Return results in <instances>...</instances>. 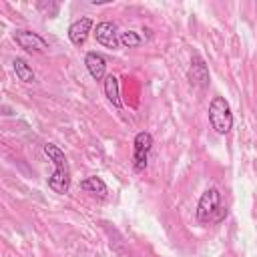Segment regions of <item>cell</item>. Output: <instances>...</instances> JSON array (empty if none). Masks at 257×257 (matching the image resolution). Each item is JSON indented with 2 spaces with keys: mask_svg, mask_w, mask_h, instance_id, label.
Here are the masks:
<instances>
[{
  "mask_svg": "<svg viewBox=\"0 0 257 257\" xmlns=\"http://www.w3.org/2000/svg\"><path fill=\"white\" fill-rule=\"evenodd\" d=\"M12 70H14V74L18 76V80H22V82H26V84H30V82L36 80V74H34L32 66H30L24 58H14V60H12Z\"/></svg>",
  "mask_w": 257,
  "mask_h": 257,
  "instance_id": "12",
  "label": "cell"
},
{
  "mask_svg": "<svg viewBox=\"0 0 257 257\" xmlns=\"http://www.w3.org/2000/svg\"><path fill=\"white\" fill-rule=\"evenodd\" d=\"M151 151H153V135L147 131L137 133V137L133 141V167L137 173L147 169Z\"/></svg>",
  "mask_w": 257,
  "mask_h": 257,
  "instance_id": "4",
  "label": "cell"
},
{
  "mask_svg": "<svg viewBox=\"0 0 257 257\" xmlns=\"http://www.w3.org/2000/svg\"><path fill=\"white\" fill-rule=\"evenodd\" d=\"M227 211L221 207V193L217 187H209L197 203V221L199 223H219L223 221Z\"/></svg>",
  "mask_w": 257,
  "mask_h": 257,
  "instance_id": "2",
  "label": "cell"
},
{
  "mask_svg": "<svg viewBox=\"0 0 257 257\" xmlns=\"http://www.w3.org/2000/svg\"><path fill=\"white\" fill-rule=\"evenodd\" d=\"M209 124L219 135H227L233 128V112L225 96H213L209 102Z\"/></svg>",
  "mask_w": 257,
  "mask_h": 257,
  "instance_id": "3",
  "label": "cell"
},
{
  "mask_svg": "<svg viewBox=\"0 0 257 257\" xmlns=\"http://www.w3.org/2000/svg\"><path fill=\"white\" fill-rule=\"evenodd\" d=\"M104 86V96L108 98V102L114 108H122V100H120V86H118V78L114 74H106V78L102 80Z\"/></svg>",
  "mask_w": 257,
  "mask_h": 257,
  "instance_id": "10",
  "label": "cell"
},
{
  "mask_svg": "<svg viewBox=\"0 0 257 257\" xmlns=\"http://www.w3.org/2000/svg\"><path fill=\"white\" fill-rule=\"evenodd\" d=\"M84 66H86L88 74H90L94 80H104V78H106V60H104V56H102L100 52H94V50L86 52V56H84Z\"/></svg>",
  "mask_w": 257,
  "mask_h": 257,
  "instance_id": "9",
  "label": "cell"
},
{
  "mask_svg": "<svg viewBox=\"0 0 257 257\" xmlns=\"http://www.w3.org/2000/svg\"><path fill=\"white\" fill-rule=\"evenodd\" d=\"M80 189H82L84 193H90V195L100 197V199H104V197H106V193H108L106 183H104L100 177H96V175L86 177L84 181H80Z\"/></svg>",
  "mask_w": 257,
  "mask_h": 257,
  "instance_id": "11",
  "label": "cell"
},
{
  "mask_svg": "<svg viewBox=\"0 0 257 257\" xmlns=\"http://www.w3.org/2000/svg\"><path fill=\"white\" fill-rule=\"evenodd\" d=\"M187 78H189L191 84H195V86H199V88H207V86H209V82H211L209 68H207L205 60H203L199 54H195V56L191 58V66H189V70H187Z\"/></svg>",
  "mask_w": 257,
  "mask_h": 257,
  "instance_id": "6",
  "label": "cell"
},
{
  "mask_svg": "<svg viewBox=\"0 0 257 257\" xmlns=\"http://www.w3.org/2000/svg\"><path fill=\"white\" fill-rule=\"evenodd\" d=\"M92 32V18L88 16H82L78 20H74L70 26H68V40L74 44V46H82L88 38V34Z\"/></svg>",
  "mask_w": 257,
  "mask_h": 257,
  "instance_id": "8",
  "label": "cell"
},
{
  "mask_svg": "<svg viewBox=\"0 0 257 257\" xmlns=\"http://www.w3.org/2000/svg\"><path fill=\"white\" fill-rule=\"evenodd\" d=\"M94 36H96V42L98 44H102L104 48H110V50H114V48H118V44H120V40H118V32H116V24L114 22H98L96 24V28H94Z\"/></svg>",
  "mask_w": 257,
  "mask_h": 257,
  "instance_id": "7",
  "label": "cell"
},
{
  "mask_svg": "<svg viewBox=\"0 0 257 257\" xmlns=\"http://www.w3.org/2000/svg\"><path fill=\"white\" fill-rule=\"evenodd\" d=\"M44 155H46L48 161L54 165V171H52V175H50L48 181H46L48 187H50L54 193H58V195L68 193V189H70V167H68V161H66L64 153H62L56 145L46 143V145H44Z\"/></svg>",
  "mask_w": 257,
  "mask_h": 257,
  "instance_id": "1",
  "label": "cell"
},
{
  "mask_svg": "<svg viewBox=\"0 0 257 257\" xmlns=\"http://www.w3.org/2000/svg\"><path fill=\"white\" fill-rule=\"evenodd\" d=\"M14 40L20 48H24L26 52H36V54H42L48 50V42L38 34V32H32V30H16L14 32Z\"/></svg>",
  "mask_w": 257,
  "mask_h": 257,
  "instance_id": "5",
  "label": "cell"
},
{
  "mask_svg": "<svg viewBox=\"0 0 257 257\" xmlns=\"http://www.w3.org/2000/svg\"><path fill=\"white\" fill-rule=\"evenodd\" d=\"M118 40H120V44L126 46V48H137V46H141V44L145 42V38H143L139 32H135V30H124V32H120Z\"/></svg>",
  "mask_w": 257,
  "mask_h": 257,
  "instance_id": "13",
  "label": "cell"
}]
</instances>
